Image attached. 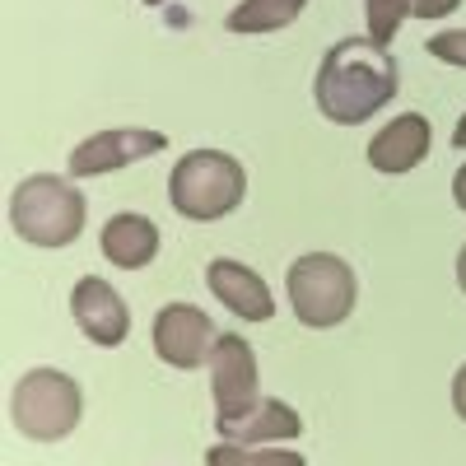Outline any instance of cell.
<instances>
[{
	"instance_id": "1",
	"label": "cell",
	"mask_w": 466,
	"mask_h": 466,
	"mask_svg": "<svg viewBox=\"0 0 466 466\" xmlns=\"http://www.w3.org/2000/svg\"><path fill=\"white\" fill-rule=\"evenodd\" d=\"M397 85H401V75H397L392 52L378 47L373 37H340L318 66L313 98L327 122L360 127L397 98Z\"/></svg>"
},
{
	"instance_id": "2",
	"label": "cell",
	"mask_w": 466,
	"mask_h": 466,
	"mask_svg": "<svg viewBox=\"0 0 466 466\" xmlns=\"http://www.w3.org/2000/svg\"><path fill=\"white\" fill-rule=\"evenodd\" d=\"M248 173L243 164L224 149H191L168 173V201L182 219H224L228 210L243 206Z\"/></svg>"
},
{
	"instance_id": "3",
	"label": "cell",
	"mask_w": 466,
	"mask_h": 466,
	"mask_svg": "<svg viewBox=\"0 0 466 466\" xmlns=\"http://www.w3.org/2000/svg\"><path fill=\"white\" fill-rule=\"evenodd\" d=\"M10 224L33 248H70L85 228V197L56 173H33L10 191Z\"/></svg>"
},
{
	"instance_id": "4",
	"label": "cell",
	"mask_w": 466,
	"mask_h": 466,
	"mask_svg": "<svg viewBox=\"0 0 466 466\" xmlns=\"http://www.w3.org/2000/svg\"><path fill=\"white\" fill-rule=\"evenodd\" d=\"M285 289H289V308L303 327L327 331L340 327L350 313H355V299H360V280L340 257L331 252H308L285 270Z\"/></svg>"
},
{
	"instance_id": "5",
	"label": "cell",
	"mask_w": 466,
	"mask_h": 466,
	"mask_svg": "<svg viewBox=\"0 0 466 466\" xmlns=\"http://www.w3.org/2000/svg\"><path fill=\"white\" fill-rule=\"evenodd\" d=\"M80 410H85L80 382L61 369H28L15 382V397H10L15 430L33 443H56V439L75 434Z\"/></svg>"
},
{
	"instance_id": "6",
	"label": "cell",
	"mask_w": 466,
	"mask_h": 466,
	"mask_svg": "<svg viewBox=\"0 0 466 466\" xmlns=\"http://www.w3.org/2000/svg\"><path fill=\"white\" fill-rule=\"evenodd\" d=\"M210 392H215V424L238 420L252 410L257 397V355L238 331H219L215 355H210Z\"/></svg>"
},
{
	"instance_id": "7",
	"label": "cell",
	"mask_w": 466,
	"mask_h": 466,
	"mask_svg": "<svg viewBox=\"0 0 466 466\" xmlns=\"http://www.w3.org/2000/svg\"><path fill=\"white\" fill-rule=\"evenodd\" d=\"M215 340H219L215 322L191 303H168V308H159V318H154V350H159V360L173 364V369L210 364Z\"/></svg>"
},
{
	"instance_id": "8",
	"label": "cell",
	"mask_w": 466,
	"mask_h": 466,
	"mask_svg": "<svg viewBox=\"0 0 466 466\" xmlns=\"http://www.w3.org/2000/svg\"><path fill=\"white\" fill-rule=\"evenodd\" d=\"M168 145L164 131H140V127H127V131H98L89 140H80L70 149V173L75 177H103V173H116L136 159H149Z\"/></svg>"
},
{
	"instance_id": "9",
	"label": "cell",
	"mask_w": 466,
	"mask_h": 466,
	"mask_svg": "<svg viewBox=\"0 0 466 466\" xmlns=\"http://www.w3.org/2000/svg\"><path fill=\"white\" fill-rule=\"evenodd\" d=\"M70 318H75V327H80L94 345H103V350L122 345V340L131 336L127 299L116 294L103 276H85V280H75V289H70Z\"/></svg>"
},
{
	"instance_id": "10",
	"label": "cell",
	"mask_w": 466,
	"mask_h": 466,
	"mask_svg": "<svg viewBox=\"0 0 466 466\" xmlns=\"http://www.w3.org/2000/svg\"><path fill=\"white\" fill-rule=\"evenodd\" d=\"M206 285H210V294L228 308V313H238L248 322H270V313H276V299H270L266 280L257 276L252 266L233 261V257H215L206 266Z\"/></svg>"
},
{
	"instance_id": "11",
	"label": "cell",
	"mask_w": 466,
	"mask_h": 466,
	"mask_svg": "<svg viewBox=\"0 0 466 466\" xmlns=\"http://www.w3.org/2000/svg\"><path fill=\"white\" fill-rule=\"evenodd\" d=\"M434 131L420 112H401L397 122H387L373 140H369V164L378 173H410L430 159Z\"/></svg>"
},
{
	"instance_id": "12",
	"label": "cell",
	"mask_w": 466,
	"mask_h": 466,
	"mask_svg": "<svg viewBox=\"0 0 466 466\" xmlns=\"http://www.w3.org/2000/svg\"><path fill=\"white\" fill-rule=\"evenodd\" d=\"M224 443H243V448H257V443H276V439H299L303 434V420L294 406L276 401V397H261L252 410H243L238 420L219 424Z\"/></svg>"
},
{
	"instance_id": "13",
	"label": "cell",
	"mask_w": 466,
	"mask_h": 466,
	"mask_svg": "<svg viewBox=\"0 0 466 466\" xmlns=\"http://www.w3.org/2000/svg\"><path fill=\"white\" fill-rule=\"evenodd\" d=\"M98 248L112 266L122 270H140L149 266L154 257H159V228H154V219L145 215H112L98 233Z\"/></svg>"
},
{
	"instance_id": "14",
	"label": "cell",
	"mask_w": 466,
	"mask_h": 466,
	"mask_svg": "<svg viewBox=\"0 0 466 466\" xmlns=\"http://www.w3.org/2000/svg\"><path fill=\"white\" fill-rule=\"evenodd\" d=\"M308 0H238L228 10V33H280L303 15Z\"/></svg>"
},
{
	"instance_id": "15",
	"label": "cell",
	"mask_w": 466,
	"mask_h": 466,
	"mask_svg": "<svg viewBox=\"0 0 466 466\" xmlns=\"http://www.w3.org/2000/svg\"><path fill=\"white\" fill-rule=\"evenodd\" d=\"M206 466H308L289 448H243V443H215L206 452Z\"/></svg>"
},
{
	"instance_id": "16",
	"label": "cell",
	"mask_w": 466,
	"mask_h": 466,
	"mask_svg": "<svg viewBox=\"0 0 466 466\" xmlns=\"http://www.w3.org/2000/svg\"><path fill=\"white\" fill-rule=\"evenodd\" d=\"M406 15H410V0H364V19H369V37H373L378 47H387V43H392V37L401 33Z\"/></svg>"
},
{
	"instance_id": "17",
	"label": "cell",
	"mask_w": 466,
	"mask_h": 466,
	"mask_svg": "<svg viewBox=\"0 0 466 466\" xmlns=\"http://www.w3.org/2000/svg\"><path fill=\"white\" fill-rule=\"evenodd\" d=\"M424 47H430V56H434V61H448V66H461V70H466V28L434 33Z\"/></svg>"
},
{
	"instance_id": "18",
	"label": "cell",
	"mask_w": 466,
	"mask_h": 466,
	"mask_svg": "<svg viewBox=\"0 0 466 466\" xmlns=\"http://www.w3.org/2000/svg\"><path fill=\"white\" fill-rule=\"evenodd\" d=\"M461 5V0H410V15L415 19H443Z\"/></svg>"
},
{
	"instance_id": "19",
	"label": "cell",
	"mask_w": 466,
	"mask_h": 466,
	"mask_svg": "<svg viewBox=\"0 0 466 466\" xmlns=\"http://www.w3.org/2000/svg\"><path fill=\"white\" fill-rule=\"evenodd\" d=\"M452 410L466 420V364L457 369V378H452Z\"/></svg>"
},
{
	"instance_id": "20",
	"label": "cell",
	"mask_w": 466,
	"mask_h": 466,
	"mask_svg": "<svg viewBox=\"0 0 466 466\" xmlns=\"http://www.w3.org/2000/svg\"><path fill=\"white\" fill-rule=\"evenodd\" d=\"M452 197H457V206L466 210V164L457 168V177H452Z\"/></svg>"
},
{
	"instance_id": "21",
	"label": "cell",
	"mask_w": 466,
	"mask_h": 466,
	"mask_svg": "<svg viewBox=\"0 0 466 466\" xmlns=\"http://www.w3.org/2000/svg\"><path fill=\"white\" fill-rule=\"evenodd\" d=\"M452 145H457V149H466V112H461V122L452 127Z\"/></svg>"
},
{
	"instance_id": "22",
	"label": "cell",
	"mask_w": 466,
	"mask_h": 466,
	"mask_svg": "<svg viewBox=\"0 0 466 466\" xmlns=\"http://www.w3.org/2000/svg\"><path fill=\"white\" fill-rule=\"evenodd\" d=\"M457 285H461V294H466V248L457 252Z\"/></svg>"
},
{
	"instance_id": "23",
	"label": "cell",
	"mask_w": 466,
	"mask_h": 466,
	"mask_svg": "<svg viewBox=\"0 0 466 466\" xmlns=\"http://www.w3.org/2000/svg\"><path fill=\"white\" fill-rule=\"evenodd\" d=\"M145 5H164V0H145Z\"/></svg>"
}]
</instances>
